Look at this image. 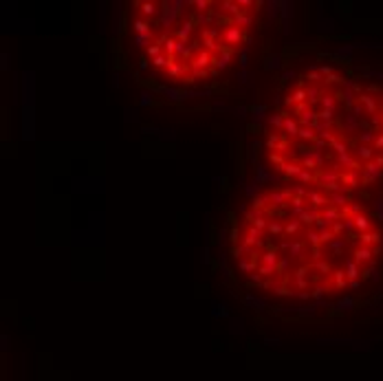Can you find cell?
Masks as SVG:
<instances>
[{
    "instance_id": "6",
    "label": "cell",
    "mask_w": 383,
    "mask_h": 381,
    "mask_svg": "<svg viewBox=\"0 0 383 381\" xmlns=\"http://www.w3.org/2000/svg\"><path fill=\"white\" fill-rule=\"evenodd\" d=\"M179 16L181 14L174 7V0H163V3H161V27H163L165 31H168L170 27H174V22L179 20Z\"/></svg>"
},
{
    "instance_id": "32",
    "label": "cell",
    "mask_w": 383,
    "mask_h": 381,
    "mask_svg": "<svg viewBox=\"0 0 383 381\" xmlns=\"http://www.w3.org/2000/svg\"><path fill=\"white\" fill-rule=\"evenodd\" d=\"M258 267H260V264L255 262V260H251V258H242V260H238V269H240L242 273L251 275V273L258 271Z\"/></svg>"
},
{
    "instance_id": "26",
    "label": "cell",
    "mask_w": 383,
    "mask_h": 381,
    "mask_svg": "<svg viewBox=\"0 0 383 381\" xmlns=\"http://www.w3.org/2000/svg\"><path fill=\"white\" fill-rule=\"evenodd\" d=\"M284 135L288 137V139H299V124H297V119H293V117H286L284 121Z\"/></svg>"
},
{
    "instance_id": "15",
    "label": "cell",
    "mask_w": 383,
    "mask_h": 381,
    "mask_svg": "<svg viewBox=\"0 0 383 381\" xmlns=\"http://www.w3.org/2000/svg\"><path fill=\"white\" fill-rule=\"evenodd\" d=\"M326 91H328V86H326V84H308V88H306V97H308V104H310V106L319 104Z\"/></svg>"
},
{
    "instance_id": "16",
    "label": "cell",
    "mask_w": 383,
    "mask_h": 381,
    "mask_svg": "<svg viewBox=\"0 0 383 381\" xmlns=\"http://www.w3.org/2000/svg\"><path fill=\"white\" fill-rule=\"evenodd\" d=\"M234 53H236V51H231V49H223L220 53H216V55H214V69H216V71H225L227 66L231 64V58H234Z\"/></svg>"
},
{
    "instance_id": "7",
    "label": "cell",
    "mask_w": 383,
    "mask_h": 381,
    "mask_svg": "<svg viewBox=\"0 0 383 381\" xmlns=\"http://www.w3.org/2000/svg\"><path fill=\"white\" fill-rule=\"evenodd\" d=\"M135 7L139 9V14H141L143 20H154V18H161V3H154V0H141V3H137Z\"/></svg>"
},
{
    "instance_id": "18",
    "label": "cell",
    "mask_w": 383,
    "mask_h": 381,
    "mask_svg": "<svg viewBox=\"0 0 383 381\" xmlns=\"http://www.w3.org/2000/svg\"><path fill=\"white\" fill-rule=\"evenodd\" d=\"M319 218H321V209H315V207H310V205H308V207H306V212H304L297 220H299L302 225H306V227H310V225L315 227V223H317Z\"/></svg>"
},
{
    "instance_id": "25",
    "label": "cell",
    "mask_w": 383,
    "mask_h": 381,
    "mask_svg": "<svg viewBox=\"0 0 383 381\" xmlns=\"http://www.w3.org/2000/svg\"><path fill=\"white\" fill-rule=\"evenodd\" d=\"M302 170L304 168H302V163H299V161H286L284 168H282L280 172H284L286 179H297V176L302 174Z\"/></svg>"
},
{
    "instance_id": "48",
    "label": "cell",
    "mask_w": 383,
    "mask_h": 381,
    "mask_svg": "<svg viewBox=\"0 0 383 381\" xmlns=\"http://www.w3.org/2000/svg\"><path fill=\"white\" fill-rule=\"evenodd\" d=\"M317 119L319 121H337V110H326V108H321L317 110Z\"/></svg>"
},
{
    "instance_id": "4",
    "label": "cell",
    "mask_w": 383,
    "mask_h": 381,
    "mask_svg": "<svg viewBox=\"0 0 383 381\" xmlns=\"http://www.w3.org/2000/svg\"><path fill=\"white\" fill-rule=\"evenodd\" d=\"M201 42H203V49H207L209 53H220L223 51V42H220V29L218 27H207V29H201Z\"/></svg>"
},
{
    "instance_id": "5",
    "label": "cell",
    "mask_w": 383,
    "mask_h": 381,
    "mask_svg": "<svg viewBox=\"0 0 383 381\" xmlns=\"http://www.w3.org/2000/svg\"><path fill=\"white\" fill-rule=\"evenodd\" d=\"M266 196H269L271 207H288L295 194H293V187H282V190H269Z\"/></svg>"
},
{
    "instance_id": "23",
    "label": "cell",
    "mask_w": 383,
    "mask_h": 381,
    "mask_svg": "<svg viewBox=\"0 0 383 381\" xmlns=\"http://www.w3.org/2000/svg\"><path fill=\"white\" fill-rule=\"evenodd\" d=\"M130 27H132V31H135V36H143V33H152V25H150L148 20H143L141 16H139V18H132Z\"/></svg>"
},
{
    "instance_id": "41",
    "label": "cell",
    "mask_w": 383,
    "mask_h": 381,
    "mask_svg": "<svg viewBox=\"0 0 383 381\" xmlns=\"http://www.w3.org/2000/svg\"><path fill=\"white\" fill-rule=\"evenodd\" d=\"M269 161L275 165V170H282L288 159H286V154H282V152H269Z\"/></svg>"
},
{
    "instance_id": "31",
    "label": "cell",
    "mask_w": 383,
    "mask_h": 381,
    "mask_svg": "<svg viewBox=\"0 0 383 381\" xmlns=\"http://www.w3.org/2000/svg\"><path fill=\"white\" fill-rule=\"evenodd\" d=\"M286 117H288V115L284 113V110H282V113H277V115H271V117L269 119H266V121H269V126H273V128L275 130H284V121H286ZM282 135H284V132H282Z\"/></svg>"
},
{
    "instance_id": "49",
    "label": "cell",
    "mask_w": 383,
    "mask_h": 381,
    "mask_svg": "<svg viewBox=\"0 0 383 381\" xmlns=\"http://www.w3.org/2000/svg\"><path fill=\"white\" fill-rule=\"evenodd\" d=\"M273 293L280 295V297H295V289H291V286H286V284H280V286H275Z\"/></svg>"
},
{
    "instance_id": "17",
    "label": "cell",
    "mask_w": 383,
    "mask_h": 381,
    "mask_svg": "<svg viewBox=\"0 0 383 381\" xmlns=\"http://www.w3.org/2000/svg\"><path fill=\"white\" fill-rule=\"evenodd\" d=\"M306 207H308V203H306V198H299V196H293V201H291V205H288V218H299L304 212H306Z\"/></svg>"
},
{
    "instance_id": "44",
    "label": "cell",
    "mask_w": 383,
    "mask_h": 381,
    "mask_svg": "<svg viewBox=\"0 0 383 381\" xmlns=\"http://www.w3.org/2000/svg\"><path fill=\"white\" fill-rule=\"evenodd\" d=\"M150 64H152L154 69H159V71H165V69H168V66H170V58L163 53V55H159V58L150 60Z\"/></svg>"
},
{
    "instance_id": "37",
    "label": "cell",
    "mask_w": 383,
    "mask_h": 381,
    "mask_svg": "<svg viewBox=\"0 0 383 381\" xmlns=\"http://www.w3.org/2000/svg\"><path fill=\"white\" fill-rule=\"evenodd\" d=\"M282 132H269V135H266V139H264V146L269 148V150H277V146H280V139H282Z\"/></svg>"
},
{
    "instance_id": "9",
    "label": "cell",
    "mask_w": 383,
    "mask_h": 381,
    "mask_svg": "<svg viewBox=\"0 0 383 381\" xmlns=\"http://www.w3.org/2000/svg\"><path fill=\"white\" fill-rule=\"evenodd\" d=\"M306 203H310V207H315V209H324V207H328V205H330L328 194H326V192H321V190H317V187L308 190Z\"/></svg>"
},
{
    "instance_id": "14",
    "label": "cell",
    "mask_w": 383,
    "mask_h": 381,
    "mask_svg": "<svg viewBox=\"0 0 383 381\" xmlns=\"http://www.w3.org/2000/svg\"><path fill=\"white\" fill-rule=\"evenodd\" d=\"M328 284H330V289H335V291H343L346 286H350V280H348V275L343 269H335V273L330 275Z\"/></svg>"
},
{
    "instance_id": "51",
    "label": "cell",
    "mask_w": 383,
    "mask_h": 381,
    "mask_svg": "<svg viewBox=\"0 0 383 381\" xmlns=\"http://www.w3.org/2000/svg\"><path fill=\"white\" fill-rule=\"evenodd\" d=\"M229 240H231V245H240V242H242V231L240 229H238V227H234V229H231V234H229Z\"/></svg>"
},
{
    "instance_id": "45",
    "label": "cell",
    "mask_w": 383,
    "mask_h": 381,
    "mask_svg": "<svg viewBox=\"0 0 383 381\" xmlns=\"http://www.w3.org/2000/svg\"><path fill=\"white\" fill-rule=\"evenodd\" d=\"M266 7H269V9H266V14H269L271 20H275L277 16H280V7H282L280 0H269V3H266Z\"/></svg>"
},
{
    "instance_id": "29",
    "label": "cell",
    "mask_w": 383,
    "mask_h": 381,
    "mask_svg": "<svg viewBox=\"0 0 383 381\" xmlns=\"http://www.w3.org/2000/svg\"><path fill=\"white\" fill-rule=\"evenodd\" d=\"M159 91L163 93L170 102H185V91H176V88H165V86H159Z\"/></svg>"
},
{
    "instance_id": "60",
    "label": "cell",
    "mask_w": 383,
    "mask_h": 381,
    "mask_svg": "<svg viewBox=\"0 0 383 381\" xmlns=\"http://www.w3.org/2000/svg\"><path fill=\"white\" fill-rule=\"evenodd\" d=\"M139 69H148V58H141V62H139Z\"/></svg>"
},
{
    "instance_id": "8",
    "label": "cell",
    "mask_w": 383,
    "mask_h": 381,
    "mask_svg": "<svg viewBox=\"0 0 383 381\" xmlns=\"http://www.w3.org/2000/svg\"><path fill=\"white\" fill-rule=\"evenodd\" d=\"M308 271H310V264H299L295 271H293L295 291H308Z\"/></svg>"
},
{
    "instance_id": "38",
    "label": "cell",
    "mask_w": 383,
    "mask_h": 381,
    "mask_svg": "<svg viewBox=\"0 0 383 381\" xmlns=\"http://www.w3.org/2000/svg\"><path fill=\"white\" fill-rule=\"evenodd\" d=\"M157 38H154V31L152 33H143V36H135V47L139 49H148Z\"/></svg>"
},
{
    "instance_id": "46",
    "label": "cell",
    "mask_w": 383,
    "mask_h": 381,
    "mask_svg": "<svg viewBox=\"0 0 383 381\" xmlns=\"http://www.w3.org/2000/svg\"><path fill=\"white\" fill-rule=\"evenodd\" d=\"M264 69L266 71H280L282 69V58L280 55H271V58L264 62Z\"/></svg>"
},
{
    "instance_id": "1",
    "label": "cell",
    "mask_w": 383,
    "mask_h": 381,
    "mask_svg": "<svg viewBox=\"0 0 383 381\" xmlns=\"http://www.w3.org/2000/svg\"><path fill=\"white\" fill-rule=\"evenodd\" d=\"M187 64H190V71H192V75L196 77V80L198 77H203L205 80L214 69V53H209L207 49H201V51L194 55Z\"/></svg>"
},
{
    "instance_id": "61",
    "label": "cell",
    "mask_w": 383,
    "mask_h": 381,
    "mask_svg": "<svg viewBox=\"0 0 383 381\" xmlns=\"http://www.w3.org/2000/svg\"><path fill=\"white\" fill-rule=\"evenodd\" d=\"M245 115H247V108L240 106V108H238V117H245Z\"/></svg>"
},
{
    "instance_id": "53",
    "label": "cell",
    "mask_w": 383,
    "mask_h": 381,
    "mask_svg": "<svg viewBox=\"0 0 383 381\" xmlns=\"http://www.w3.org/2000/svg\"><path fill=\"white\" fill-rule=\"evenodd\" d=\"M306 110H310V104H308V102H304V104H297V106L293 108V113H295V115H304Z\"/></svg>"
},
{
    "instance_id": "35",
    "label": "cell",
    "mask_w": 383,
    "mask_h": 381,
    "mask_svg": "<svg viewBox=\"0 0 383 381\" xmlns=\"http://www.w3.org/2000/svg\"><path fill=\"white\" fill-rule=\"evenodd\" d=\"M315 121H317V110H306L304 115H299L297 117V124L299 126H315Z\"/></svg>"
},
{
    "instance_id": "55",
    "label": "cell",
    "mask_w": 383,
    "mask_h": 381,
    "mask_svg": "<svg viewBox=\"0 0 383 381\" xmlns=\"http://www.w3.org/2000/svg\"><path fill=\"white\" fill-rule=\"evenodd\" d=\"M139 104H141V106H148V104H152V95H150L148 91H143V93H141V99H139Z\"/></svg>"
},
{
    "instance_id": "24",
    "label": "cell",
    "mask_w": 383,
    "mask_h": 381,
    "mask_svg": "<svg viewBox=\"0 0 383 381\" xmlns=\"http://www.w3.org/2000/svg\"><path fill=\"white\" fill-rule=\"evenodd\" d=\"M280 16H282V25H284V33H291V27H288V18H291L293 14V3H288V0H280Z\"/></svg>"
},
{
    "instance_id": "57",
    "label": "cell",
    "mask_w": 383,
    "mask_h": 381,
    "mask_svg": "<svg viewBox=\"0 0 383 381\" xmlns=\"http://www.w3.org/2000/svg\"><path fill=\"white\" fill-rule=\"evenodd\" d=\"M295 297L297 300H308V297H313V295H310V291H295Z\"/></svg>"
},
{
    "instance_id": "43",
    "label": "cell",
    "mask_w": 383,
    "mask_h": 381,
    "mask_svg": "<svg viewBox=\"0 0 383 381\" xmlns=\"http://www.w3.org/2000/svg\"><path fill=\"white\" fill-rule=\"evenodd\" d=\"M258 273L262 275L264 280L277 278V267H269V264H260V267H258Z\"/></svg>"
},
{
    "instance_id": "11",
    "label": "cell",
    "mask_w": 383,
    "mask_h": 381,
    "mask_svg": "<svg viewBox=\"0 0 383 381\" xmlns=\"http://www.w3.org/2000/svg\"><path fill=\"white\" fill-rule=\"evenodd\" d=\"M216 7H218V14L223 16V18H236L238 14H240V7H238V0H220V3H216Z\"/></svg>"
},
{
    "instance_id": "22",
    "label": "cell",
    "mask_w": 383,
    "mask_h": 381,
    "mask_svg": "<svg viewBox=\"0 0 383 381\" xmlns=\"http://www.w3.org/2000/svg\"><path fill=\"white\" fill-rule=\"evenodd\" d=\"M304 240L308 242L313 249H319V247H324V242H321V236H319V231H317V227H308L306 229V234H304ZM326 249V247H324Z\"/></svg>"
},
{
    "instance_id": "52",
    "label": "cell",
    "mask_w": 383,
    "mask_h": 381,
    "mask_svg": "<svg viewBox=\"0 0 383 381\" xmlns=\"http://www.w3.org/2000/svg\"><path fill=\"white\" fill-rule=\"evenodd\" d=\"M293 194L299 196V198H306L308 196V187H304V185H293Z\"/></svg>"
},
{
    "instance_id": "40",
    "label": "cell",
    "mask_w": 383,
    "mask_h": 381,
    "mask_svg": "<svg viewBox=\"0 0 383 381\" xmlns=\"http://www.w3.org/2000/svg\"><path fill=\"white\" fill-rule=\"evenodd\" d=\"M159 55H163V44H161L159 40H154V42L146 49V58L154 60V58H159Z\"/></svg>"
},
{
    "instance_id": "21",
    "label": "cell",
    "mask_w": 383,
    "mask_h": 381,
    "mask_svg": "<svg viewBox=\"0 0 383 381\" xmlns=\"http://www.w3.org/2000/svg\"><path fill=\"white\" fill-rule=\"evenodd\" d=\"M280 258H282L280 249H266V251H262V256H260V264L277 267V264H280Z\"/></svg>"
},
{
    "instance_id": "13",
    "label": "cell",
    "mask_w": 383,
    "mask_h": 381,
    "mask_svg": "<svg viewBox=\"0 0 383 381\" xmlns=\"http://www.w3.org/2000/svg\"><path fill=\"white\" fill-rule=\"evenodd\" d=\"M306 231H304V225L299 223L295 218H288L284 223V238H299V236H304Z\"/></svg>"
},
{
    "instance_id": "54",
    "label": "cell",
    "mask_w": 383,
    "mask_h": 381,
    "mask_svg": "<svg viewBox=\"0 0 383 381\" xmlns=\"http://www.w3.org/2000/svg\"><path fill=\"white\" fill-rule=\"evenodd\" d=\"M350 306H352V300H350V297H343L339 304H337V308H341V311H350Z\"/></svg>"
},
{
    "instance_id": "10",
    "label": "cell",
    "mask_w": 383,
    "mask_h": 381,
    "mask_svg": "<svg viewBox=\"0 0 383 381\" xmlns=\"http://www.w3.org/2000/svg\"><path fill=\"white\" fill-rule=\"evenodd\" d=\"M196 31V22H194L192 18H187V20H183L181 25H179V29L174 31V38L179 42H190V38H192V33Z\"/></svg>"
},
{
    "instance_id": "28",
    "label": "cell",
    "mask_w": 383,
    "mask_h": 381,
    "mask_svg": "<svg viewBox=\"0 0 383 381\" xmlns=\"http://www.w3.org/2000/svg\"><path fill=\"white\" fill-rule=\"evenodd\" d=\"M269 234H273L275 238H284V223L280 218H269V227H266Z\"/></svg>"
},
{
    "instance_id": "30",
    "label": "cell",
    "mask_w": 383,
    "mask_h": 381,
    "mask_svg": "<svg viewBox=\"0 0 383 381\" xmlns=\"http://www.w3.org/2000/svg\"><path fill=\"white\" fill-rule=\"evenodd\" d=\"M299 139L306 141V143H315L319 137H317V132H315L313 126H299Z\"/></svg>"
},
{
    "instance_id": "33",
    "label": "cell",
    "mask_w": 383,
    "mask_h": 381,
    "mask_svg": "<svg viewBox=\"0 0 383 381\" xmlns=\"http://www.w3.org/2000/svg\"><path fill=\"white\" fill-rule=\"evenodd\" d=\"M304 80H308L310 84H324V75L319 73V66H308Z\"/></svg>"
},
{
    "instance_id": "12",
    "label": "cell",
    "mask_w": 383,
    "mask_h": 381,
    "mask_svg": "<svg viewBox=\"0 0 383 381\" xmlns=\"http://www.w3.org/2000/svg\"><path fill=\"white\" fill-rule=\"evenodd\" d=\"M304 102H308L306 88L304 86H297V88H293V91H288V95L284 97V104L286 106H291V108H295L297 104H304Z\"/></svg>"
},
{
    "instance_id": "36",
    "label": "cell",
    "mask_w": 383,
    "mask_h": 381,
    "mask_svg": "<svg viewBox=\"0 0 383 381\" xmlns=\"http://www.w3.org/2000/svg\"><path fill=\"white\" fill-rule=\"evenodd\" d=\"M176 44H179V40H176L174 36H168V40H165V44H163V53L168 55L170 60L176 58Z\"/></svg>"
},
{
    "instance_id": "20",
    "label": "cell",
    "mask_w": 383,
    "mask_h": 381,
    "mask_svg": "<svg viewBox=\"0 0 383 381\" xmlns=\"http://www.w3.org/2000/svg\"><path fill=\"white\" fill-rule=\"evenodd\" d=\"M231 25L240 27V29H249V27L253 25V11H240V14L236 16V18H231Z\"/></svg>"
},
{
    "instance_id": "56",
    "label": "cell",
    "mask_w": 383,
    "mask_h": 381,
    "mask_svg": "<svg viewBox=\"0 0 383 381\" xmlns=\"http://www.w3.org/2000/svg\"><path fill=\"white\" fill-rule=\"evenodd\" d=\"M247 62H249V53H247V49H242V51H240V66H242V69L247 66Z\"/></svg>"
},
{
    "instance_id": "50",
    "label": "cell",
    "mask_w": 383,
    "mask_h": 381,
    "mask_svg": "<svg viewBox=\"0 0 383 381\" xmlns=\"http://www.w3.org/2000/svg\"><path fill=\"white\" fill-rule=\"evenodd\" d=\"M245 302H247V304H251V306L255 308V311H264V302H262V300H258V297L247 295V297H245Z\"/></svg>"
},
{
    "instance_id": "34",
    "label": "cell",
    "mask_w": 383,
    "mask_h": 381,
    "mask_svg": "<svg viewBox=\"0 0 383 381\" xmlns=\"http://www.w3.org/2000/svg\"><path fill=\"white\" fill-rule=\"evenodd\" d=\"M214 5L216 3H212V0H192L190 7H194L196 14H207L209 9H214Z\"/></svg>"
},
{
    "instance_id": "58",
    "label": "cell",
    "mask_w": 383,
    "mask_h": 381,
    "mask_svg": "<svg viewBox=\"0 0 383 381\" xmlns=\"http://www.w3.org/2000/svg\"><path fill=\"white\" fill-rule=\"evenodd\" d=\"M247 77H249V73L247 71H242V73L238 75V82H240V84H247Z\"/></svg>"
},
{
    "instance_id": "27",
    "label": "cell",
    "mask_w": 383,
    "mask_h": 381,
    "mask_svg": "<svg viewBox=\"0 0 383 381\" xmlns=\"http://www.w3.org/2000/svg\"><path fill=\"white\" fill-rule=\"evenodd\" d=\"M275 179H277V176L271 174L264 165H255V181H258L260 185H262V183H271V181H275Z\"/></svg>"
},
{
    "instance_id": "39",
    "label": "cell",
    "mask_w": 383,
    "mask_h": 381,
    "mask_svg": "<svg viewBox=\"0 0 383 381\" xmlns=\"http://www.w3.org/2000/svg\"><path fill=\"white\" fill-rule=\"evenodd\" d=\"M315 181H317V174L315 172H310V170H302V174L297 176V183L299 185H315Z\"/></svg>"
},
{
    "instance_id": "19",
    "label": "cell",
    "mask_w": 383,
    "mask_h": 381,
    "mask_svg": "<svg viewBox=\"0 0 383 381\" xmlns=\"http://www.w3.org/2000/svg\"><path fill=\"white\" fill-rule=\"evenodd\" d=\"M328 201H330V205H335V207H348L352 203V198L350 194H346V192H332V194H328Z\"/></svg>"
},
{
    "instance_id": "47",
    "label": "cell",
    "mask_w": 383,
    "mask_h": 381,
    "mask_svg": "<svg viewBox=\"0 0 383 381\" xmlns=\"http://www.w3.org/2000/svg\"><path fill=\"white\" fill-rule=\"evenodd\" d=\"M245 194H247L249 198H255V196L260 194V183H258V181H255V179L249 181V183L245 185Z\"/></svg>"
},
{
    "instance_id": "59",
    "label": "cell",
    "mask_w": 383,
    "mask_h": 381,
    "mask_svg": "<svg viewBox=\"0 0 383 381\" xmlns=\"http://www.w3.org/2000/svg\"><path fill=\"white\" fill-rule=\"evenodd\" d=\"M282 77H284V80H293V77H295V71H284Z\"/></svg>"
},
{
    "instance_id": "42",
    "label": "cell",
    "mask_w": 383,
    "mask_h": 381,
    "mask_svg": "<svg viewBox=\"0 0 383 381\" xmlns=\"http://www.w3.org/2000/svg\"><path fill=\"white\" fill-rule=\"evenodd\" d=\"M251 113H253V126H255V124H260V121H264L266 106H264V104H255V106L251 108Z\"/></svg>"
},
{
    "instance_id": "2",
    "label": "cell",
    "mask_w": 383,
    "mask_h": 381,
    "mask_svg": "<svg viewBox=\"0 0 383 381\" xmlns=\"http://www.w3.org/2000/svg\"><path fill=\"white\" fill-rule=\"evenodd\" d=\"M308 242L306 240H295V238H282L280 242V253L288 256L291 260H306L308 256Z\"/></svg>"
},
{
    "instance_id": "3",
    "label": "cell",
    "mask_w": 383,
    "mask_h": 381,
    "mask_svg": "<svg viewBox=\"0 0 383 381\" xmlns=\"http://www.w3.org/2000/svg\"><path fill=\"white\" fill-rule=\"evenodd\" d=\"M220 42H223L225 49H231V51H238L242 42H247V31L240 29L236 25H227L223 31H220Z\"/></svg>"
}]
</instances>
